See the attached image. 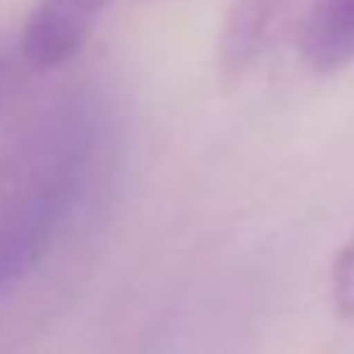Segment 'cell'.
<instances>
[{"label": "cell", "mask_w": 354, "mask_h": 354, "mask_svg": "<svg viewBox=\"0 0 354 354\" xmlns=\"http://www.w3.org/2000/svg\"><path fill=\"white\" fill-rule=\"evenodd\" d=\"M107 7L111 0H35L17 45L24 66L48 73L69 62L86 45Z\"/></svg>", "instance_id": "cell-3"}, {"label": "cell", "mask_w": 354, "mask_h": 354, "mask_svg": "<svg viewBox=\"0 0 354 354\" xmlns=\"http://www.w3.org/2000/svg\"><path fill=\"white\" fill-rule=\"evenodd\" d=\"M313 0H231L221 28V69L244 76L306 28Z\"/></svg>", "instance_id": "cell-2"}, {"label": "cell", "mask_w": 354, "mask_h": 354, "mask_svg": "<svg viewBox=\"0 0 354 354\" xmlns=\"http://www.w3.org/2000/svg\"><path fill=\"white\" fill-rule=\"evenodd\" d=\"M7 86H10V59H7V52L0 48V100H3Z\"/></svg>", "instance_id": "cell-6"}, {"label": "cell", "mask_w": 354, "mask_h": 354, "mask_svg": "<svg viewBox=\"0 0 354 354\" xmlns=\"http://www.w3.org/2000/svg\"><path fill=\"white\" fill-rule=\"evenodd\" d=\"M330 306L341 320H354V231L330 265Z\"/></svg>", "instance_id": "cell-5"}, {"label": "cell", "mask_w": 354, "mask_h": 354, "mask_svg": "<svg viewBox=\"0 0 354 354\" xmlns=\"http://www.w3.org/2000/svg\"><path fill=\"white\" fill-rule=\"evenodd\" d=\"M313 73H337L354 62V0H313L299 35Z\"/></svg>", "instance_id": "cell-4"}, {"label": "cell", "mask_w": 354, "mask_h": 354, "mask_svg": "<svg viewBox=\"0 0 354 354\" xmlns=\"http://www.w3.org/2000/svg\"><path fill=\"white\" fill-rule=\"evenodd\" d=\"M100 114L86 90L38 104L0 141V292L52 251L90 186Z\"/></svg>", "instance_id": "cell-1"}]
</instances>
